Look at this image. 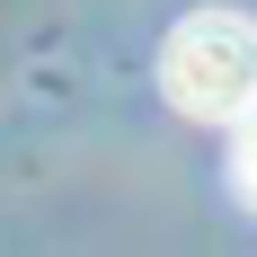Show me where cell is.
I'll return each mask as SVG.
<instances>
[{"label":"cell","mask_w":257,"mask_h":257,"mask_svg":"<svg viewBox=\"0 0 257 257\" xmlns=\"http://www.w3.org/2000/svg\"><path fill=\"white\" fill-rule=\"evenodd\" d=\"M160 98L195 124H239L257 106V18L239 9H186L160 36Z\"/></svg>","instance_id":"cell-1"},{"label":"cell","mask_w":257,"mask_h":257,"mask_svg":"<svg viewBox=\"0 0 257 257\" xmlns=\"http://www.w3.org/2000/svg\"><path fill=\"white\" fill-rule=\"evenodd\" d=\"M231 178H239V195L257 204V106L239 115V142H231Z\"/></svg>","instance_id":"cell-2"}]
</instances>
